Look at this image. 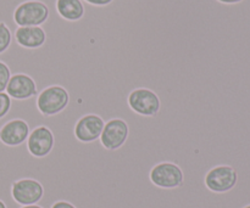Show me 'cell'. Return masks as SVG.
Listing matches in <instances>:
<instances>
[{
    "label": "cell",
    "instance_id": "d6986e66",
    "mask_svg": "<svg viewBox=\"0 0 250 208\" xmlns=\"http://www.w3.org/2000/svg\"><path fill=\"white\" fill-rule=\"evenodd\" d=\"M21 208H42L38 205H28V206H22Z\"/></svg>",
    "mask_w": 250,
    "mask_h": 208
},
{
    "label": "cell",
    "instance_id": "2e32d148",
    "mask_svg": "<svg viewBox=\"0 0 250 208\" xmlns=\"http://www.w3.org/2000/svg\"><path fill=\"white\" fill-rule=\"evenodd\" d=\"M82 1L93 5V6H105V5L111 4L114 0H82Z\"/></svg>",
    "mask_w": 250,
    "mask_h": 208
},
{
    "label": "cell",
    "instance_id": "8fae6325",
    "mask_svg": "<svg viewBox=\"0 0 250 208\" xmlns=\"http://www.w3.org/2000/svg\"><path fill=\"white\" fill-rule=\"evenodd\" d=\"M29 135V128L22 119H12L0 129V140L7 146H19L26 143Z\"/></svg>",
    "mask_w": 250,
    "mask_h": 208
},
{
    "label": "cell",
    "instance_id": "7a4b0ae2",
    "mask_svg": "<svg viewBox=\"0 0 250 208\" xmlns=\"http://www.w3.org/2000/svg\"><path fill=\"white\" fill-rule=\"evenodd\" d=\"M68 100V93L62 87L53 85L37 96V109L44 116H55L66 109Z\"/></svg>",
    "mask_w": 250,
    "mask_h": 208
},
{
    "label": "cell",
    "instance_id": "52a82bcc",
    "mask_svg": "<svg viewBox=\"0 0 250 208\" xmlns=\"http://www.w3.org/2000/svg\"><path fill=\"white\" fill-rule=\"evenodd\" d=\"M128 138V127L122 119L115 118L106 122L99 140L107 150H117L126 143Z\"/></svg>",
    "mask_w": 250,
    "mask_h": 208
},
{
    "label": "cell",
    "instance_id": "ba28073f",
    "mask_svg": "<svg viewBox=\"0 0 250 208\" xmlns=\"http://www.w3.org/2000/svg\"><path fill=\"white\" fill-rule=\"evenodd\" d=\"M54 148L53 133L46 127H37L27 138V149L36 157H45Z\"/></svg>",
    "mask_w": 250,
    "mask_h": 208
},
{
    "label": "cell",
    "instance_id": "ffe728a7",
    "mask_svg": "<svg viewBox=\"0 0 250 208\" xmlns=\"http://www.w3.org/2000/svg\"><path fill=\"white\" fill-rule=\"evenodd\" d=\"M0 208H6V206H5L4 202H2V201H0Z\"/></svg>",
    "mask_w": 250,
    "mask_h": 208
},
{
    "label": "cell",
    "instance_id": "e0dca14e",
    "mask_svg": "<svg viewBox=\"0 0 250 208\" xmlns=\"http://www.w3.org/2000/svg\"><path fill=\"white\" fill-rule=\"evenodd\" d=\"M51 208H76L73 205H71L70 202H66V201H59L56 204H54Z\"/></svg>",
    "mask_w": 250,
    "mask_h": 208
},
{
    "label": "cell",
    "instance_id": "ac0fdd59",
    "mask_svg": "<svg viewBox=\"0 0 250 208\" xmlns=\"http://www.w3.org/2000/svg\"><path fill=\"white\" fill-rule=\"evenodd\" d=\"M217 1L225 5H236L239 4V2H243L244 0H217Z\"/></svg>",
    "mask_w": 250,
    "mask_h": 208
},
{
    "label": "cell",
    "instance_id": "5bb4252c",
    "mask_svg": "<svg viewBox=\"0 0 250 208\" xmlns=\"http://www.w3.org/2000/svg\"><path fill=\"white\" fill-rule=\"evenodd\" d=\"M10 78H11V72L9 67L0 61V93H4L6 90Z\"/></svg>",
    "mask_w": 250,
    "mask_h": 208
},
{
    "label": "cell",
    "instance_id": "7c38bea8",
    "mask_svg": "<svg viewBox=\"0 0 250 208\" xmlns=\"http://www.w3.org/2000/svg\"><path fill=\"white\" fill-rule=\"evenodd\" d=\"M56 11L66 21H78L84 16V2L82 0H56Z\"/></svg>",
    "mask_w": 250,
    "mask_h": 208
},
{
    "label": "cell",
    "instance_id": "277c9868",
    "mask_svg": "<svg viewBox=\"0 0 250 208\" xmlns=\"http://www.w3.org/2000/svg\"><path fill=\"white\" fill-rule=\"evenodd\" d=\"M128 106L139 116L153 117L159 113L161 104L155 93L146 88H139L129 94Z\"/></svg>",
    "mask_w": 250,
    "mask_h": 208
},
{
    "label": "cell",
    "instance_id": "4fadbf2b",
    "mask_svg": "<svg viewBox=\"0 0 250 208\" xmlns=\"http://www.w3.org/2000/svg\"><path fill=\"white\" fill-rule=\"evenodd\" d=\"M12 41V34L9 27L0 22V54L5 53L10 48Z\"/></svg>",
    "mask_w": 250,
    "mask_h": 208
},
{
    "label": "cell",
    "instance_id": "6da1fadb",
    "mask_svg": "<svg viewBox=\"0 0 250 208\" xmlns=\"http://www.w3.org/2000/svg\"><path fill=\"white\" fill-rule=\"evenodd\" d=\"M239 182V175L232 166L219 165L212 167L205 175V187L215 194L232 191Z\"/></svg>",
    "mask_w": 250,
    "mask_h": 208
},
{
    "label": "cell",
    "instance_id": "5b68a950",
    "mask_svg": "<svg viewBox=\"0 0 250 208\" xmlns=\"http://www.w3.org/2000/svg\"><path fill=\"white\" fill-rule=\"evenodd\" d=\"M150 180L158 188L175 189L182 185L183 172L175 163H159L150 170Z\"/></svg>",
    "mask_w": 250,
    "mask_h": 208
},
{
    "label": "cell",
    "instance_id": "3957f363",
    "mask_svg": "<svg viewBox=\"0 0 250 208\" xmlns=\"http://www.w3.org/2000/svg\"><path fill=\"white\" fill-rule=\"evenodd\" d=\"M49 17V10L45 4L37 0L22 2L14 12V21L17 27L42 26Z\"/></svg>",
    "mask_w": 250,
    "mask_h": 208
},
{
    "label": "cell",
    "instance_id": "30bf717a",
    "mask_svg": "<svg viewBox=\"0 0 250 208\" xmlns=\"http://www.w3.org/2000/svg\"><path fill=\"white\" fill-rule=\"evenodd\" d=\"M7 95L15 100H27L29 97H36L37 88L36 83L31 77L26 75H14L7 83L6 90Z\"/></svg>",
    "mask_w": 250,
    "mask_h": 208
},
{
    "label": "cell",
    "instance_id": "9c48e42d",
    "mask_svg": "<svg viewBox=\"0 0 250 208\" xmlns=\"http://www.w3.org/2000/svg\"><path fill=\"white\" fill-rule=\"evenodd\" d=\"M104 126L105 122L100 117L88 114L76 123L75 135L81 143H93L100 138Z\"/></svg>",
    "mask_w": 250,
    "mask_h": 208
},
{
    "label": "cell",
    "instance_id": "44dd1931",
    "mask_svg": "<svg viewBox=\"0 0 250 208\" xmlns=\"http://www.w3.org/2000/svg\"><path fill=\"white\" fill-rule=\"evenodd\" d=\"M242 208H250V204H248V205H246V206H243Z\"/></svg>",
    "mask_w": 250,
    "mask_h": 208
},
{
    "label": "cell",
    "instance_id": "8992f818",
    "mask_svg": "<svg viewBox=\"0 0 250 208\" xmlns=\"http://www.w3.org/2000/svg\"><path fill=\"white\" fill-rule=\"evenodd\" d=\"M11 194L15 201L21 206L37 205L43 197L44 190L41 183L34 179H21L14 183Z\"/></svg>",
    "mask_w": 250,
    "mask_h": 208
},
{
    "label": "cell",
    "instance_id": "9a60e30c",
    "mask_svg": "<svg viewBox=\"0 0 250 208\" xmlns=\"http://www.w3.org/2000/svg\"><path fill=\"white\" fill-rule=\"evenodd\" d=\"M11 109V97L6 93H0V118L6 116Z\"/></svg>",
    "mask_w": 250,
    "mask_h": 208
}]
</instances>
